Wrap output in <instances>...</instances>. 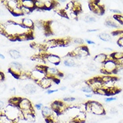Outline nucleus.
Instances as JSON below:
<instances>
[{
  "label": "nucleus",
  "instance_id": "nucleus-14",
  "mask_svg": "<svg viewBox=\"0 0 123 123\" xmlns=\"http://www.w3.org/2000/svg\"><path fill=\"white\" fill-rule=\"evenodd\" d=\"M111 58L115 61L119 62L123 59V52L122 51H117V52H113L110 55Z\"/></svg>",
  "mask_w": 123,
  "mask_h": 123
},
{
  "label": "nucleus",
  "instance_id": "nucleus-12",
  "mask_svg": "<svg viewBox=\"0 0 123 123\" xmlns=\"http://www.w3.org/2000/svg\"><path fill=\"white\" fill-rule=\"evenodd\" d=\"M108 60V55L104 53H100L99 55H97L96 57L93 58V61L96 63H105Z\"/></svg>",
  "mask_w": 123,
  "mask_h": 123
},
{
  "label": "nucleus",
  "instance_id": "nucleus-13",
  "mask_svg": "<svg viewBox=\"0 0 123 123\" xmlns=\"http://www.w3.org/2000/svg\"><path fill=\"white\" fill-rule=\"evenodd\" d=\"M41 112L42 114L45 118H49V117L53 114V109L49 106H44L43 109L41 110Z\"/></svg>",
  "mask_w": 123,
  "mask_h": 123
},
{
  "label": "nucleus",
  "instance_id": "nucleus-10",
  "mask_svg": "<svg viewBox=\"0 0 123 123\" xmlns=\"http://www.w3.org/2000/svg\"><path fill=\"white\" fill-rule=\"evenodd\" d=\"M63 65L65 67H72L78 66V63L76 62V61L74 59V58L68 57L67 59L63 61Z\"/></svg>",
  "mask_w": 123,
  "mask_h": 123
},
{
  "label": "nucleus",
  "instance_id": "nucleus-48",
  "mask_svg": "<svg viewBox=\"0 0 123 123\" xmlns=\"http://www.w3.org/2000/svg\"><path fill=\"white\" fill-rule=\"evenodd\" d=\"M120 123H123V121H122V122H120Z\"/></svg>",
  "mask_w": 123,
  "mask_h": 123
},
{
  "label": "nucleus",
  "instance_id": "nucleus-47",
  "mask_svg": "<svg viewBox=\"0 0 123 123\" xmlns=\"http://www.w3.org/2000/svg\"><path fill=\"white\" fill-rule=\"evenodd\" d=\"M69 123H75L74 120H71V121H69Z\"/></svg>",
  "mask_w": 123,
  "mask_h": 123
},
{
  "label": "nucleus",
  "instance_id": "nucleus-1",
  "mask_svg": "<svg viewBox=\"0 0 123 123\" xmlns=\"http://www.w3.org/2000/svg\"><path fill=\"white\" fill-rule=\"evenodd\" d=\"M118 68V62L113 59H108V60L103 64L102 68L101 69L102 73L106 75L117 74V70Z\"/></svg>",
  "mask_w": 123,
  "mask_h": 123
},
{
  "label": "nucleus",
  "instance_id": "nucleus-22",
  "mask_svg": "<svg viewBox=\"0 0 123 123\" xmlns=\"http://www.w3.org/2000/svg\"><path fill=\"white\" fill-rule=\"evenodd\" d=\"M81 91L85 92V93H90L92 92H93V90L92 88V87L90 86L89 85H87V86H83L81 87Z\"/></svg>",
  "mask_w": 123,
  "mask_h": 123
},
{
  "label": "nucleus",
  "instance_id": "nucleus-40",
  "mask_svg": "<svg viewBox=\"0 0 123 123\" xmlns=\"http://www.w3.org/2000/svg\"><path fill=\"white\" fill-rule=\"evenodd\" d=\"M97 31H98V29H89V30H87L88 32H97Z\"/></svg>",
  "mask_w": 123,
  "mask_h": 123
},
{
  "label": "nucleus",
  "instance_id": "nucleus-11",
  "mask_svg": "<svg viewBox=\"0 0 123 123\" xmlns=\"http://www.w3.org/2000/svg\"><path fill=\"white\" fill-rule=\"evenodd\" d=\"M22 6L25 7L26 8H28L30 10H34L35 7V2L32 0H22L21 1Z\"/></svg>",
  "mask_w": 123,
  "mask_h": 123
},
{
  "label": "nucleus",
  "instance_id": "nucleus-30",
  "mask_svg": "<svg viewBox=\"0 0 123 123\" xmlns=\"http://www.w3.org/2000/svg\"><path fill=\"white\" fill-rule=\"evenodd\" d=\"M22 12H23L24 15H25V14H29V13L32 12V10H31L23 6H22Z\"/></svg>",
  "mask_w": 123,
  "mask_h": 123
},
{
  "label": "nucleus",
  "instance_id": "nucleus-16",
  "mask_svg": "<svg viewBox=\"0 0 123 123\" xmlns=\"http://www.w3.org/2000/svg\"><path fill=\"white\" fill-rule=\"evenodd\" d=\"M98 37L100 40H103L104 42H110L112 40V36L110 34L101 33L98 35Z\"/></svg>",
  "mask_w": 123,
  "mask_h": 123
},
{
  "label": "nucleus",
  "instance_id": "nucleus-2",
  "mask_svg": "<svg viewBox=\"0 0 123 123\" xmlns=\"http://www.w3.org/2000/svg\"><path fill=\"white\" fill-rule=\"evenodd\" d=\"M91 104V113L95 115H104L106 113L104 107L102 104L96 101H90Z\"/></svg>",
  "mask_w": 123,
  "mask_h": 123
},
{
  "label": "nucleus",
  "instance_id": "nucleus-45",
  "mask_svg": "<svg viewBox=\"0 0 123 123\" xmlns=\"http://www.w3.org/2000/svg\"><path fill=\"white\" fill-rule=\"evenodd\" d=\"M0 57H1V59L2 60H4V59H6L5 56H4L3 55H2V54H0Z\"/></svg>",
  "mask_w": 123,
  "mask_h": 123
},
{
  "label": "nucleus",
  "instance_id": "nucleus-5",
  "mask_svg": "<svg viewBox=\"0 0 123 123\" xmlns=\"http://www.w3.org/2000/svg\"><path fill=\"white\" fill-rule=\"evenodd\" d=\"M44 60L47 61L48 62L54 65H57L61 63V57L55 54H49Z\"/></svg>",
  "mask_w": 123,
  "mask_h": 123
},
{
  "label": "nucleus",
  "instance_id": "nucleus-17",
  "mask_svg": "<svg viewBox=\"0 0 123 123\" xmlns=\"http://www.w3.org/2000/svg\"><path fill=\"white\" fill-rule=\"evenodd\" d=\"M9 55L12 58H13V59H20L21 57V54L18 50H15V49H12L9 51Z\"/></svg>",
  "mask_w": 123,
  "mask_h": 123
},
{
  "label": "nucleus",
  "instance_id": "nucleus-18",
  "mask_svg": "<svg viewBox=\"0 0 123 123\" xmlns=\"http://www.w3.org/2000/svg\"><path fill=\"white\" fill-rule=\"evenodd\" d=\"M82 20L86 22V23H91V22H96V18L95 17L92 16L91 15H84L83 17H82Z\"/></svg>",
  "mask_w": 123,
  "mask_h": 123
},
{
  "label": "nucleus",
  "instance_id": "nucleus-24",
  "mask_svg": "<svg viewBox=\"0 0 123 123\" xmlns=\"http://www.w3.org/2000/svg\"><path fill=\"white\" fill-rule=\"evenodd\" d=\"M114 18L117 20L121 26H123V15H114Z\"/></svg>",
  "mask_w": 123,
  "mask_h": 123
},
{
  "label": "nucleus",
  "instance_id": "nucleus-32",
  "mask_svg": "<svg viewBox=\"0 0 123 123\" xmlns=\"http://www.w3.org/2000/svg\"><path fill=\"white\" fill-rule=\"evenodd\" d=\"M110 11L115 13V15H121V13H122L121 11H120L119 10H117V9H110Z\"/></svg>",
  "mask_w": 123,
  "mask_h": 123
},
{
  "label": "nucleus",
  "instance_id": "nucleus-36",
  "mask_svg": "<svg viewBox=\"0 0 123 123\" xmlns=\"http://www.w3.org/2000/svg\"><path fill=\"white\" fill-rule=\"evenodd\" d=\"M58 92V90H50V89H49V90H47V93L48 94H51L53 93H55V92Z\"/></svg>",
  "mask_w": 123,
  "mask_h": 123
},
{
  "label": "nucleus",
  "instance_id": "nucleus-29",
  "mask_svg": "<svg viewBox=\"0 0 123 123\" xmlns=\"http://www.w3.org/2000/svg\"><path fill=\"white\" fill-rule=\"evenodd\" d=\"M117 100V97H114V96H110L106 98L105 99V102L106 103H110L111 102H113V101H116Z\"/></svg>",
  "mask_w": 123,
  "mask_h": 123
},
{
  "label": "nucleus",
  "instance_id": "nucleus-42",
  "mask_svg": "<svg viewBox=\"0 0 123 123\" xmlns=\"http://www.w3.org/2000/svg\"><path fill=\"white\" fill-rule=\"evenodd\" d=\"M0 77H1V81H3L4 80V75H3V73L2 72L0 73Z\"/></svg>",
  "mask_w": 123,
  "mask_h": 123
},
{
  "label": "nucleus",
  "instance_id": "nucleus-34",
  "mask_svg": "<svg viewBox=\"0 0 123 123\" xmlns=\"http://www.w3.org/2000/svg\"><path fill=\"white\" fill-rule=\"evenodd\" d=\"M6 105H5V102H4V100L3 99H1V101H0V108H1V110H3V109H5V108H6Z\"/></svg>",
  "mask_w": 123,
  "mask_h": 123
},
{
  "label": "nucleus",
  "instance_id": "nucleus-4",
  "mask_svg": "<svg viewBox=\"0 0 123 123\" xmlns=\"http://www.w3.org/2000/svg\"><path fill=\"white\" fill-rule=\"evenodd\" d=\"M46 77H47V75L45 72L37 70L36 69L34 71L30 72V78L32 79L37 83H38V81H40V80H42Z\"/></svg>",
  "mask_w": 123,
  "mask_h": 123
},
{
  "label": "nucleus",
  "instance_id": "nucleus-39",
  "mask_svg": "<svg viewBox=\"0 0 123 123\" xmlns=\"http://www.w3.org/2000/svg\"><path fill=\"white\" fill-rule=\"evenodd\" d=\"M10 91V93H12V94H15V93H16V89H15L14 87L11 88Z\"/></svg>",
  "mask_w": 123,
  "mask_h": 123
},
{
  "label": "nucleus",
  "instance_id": "nucleus-9",
  "mask_svg": "<svg viewBox=\"0 0 123 123\" xmlns=\"http://www.w3.org/2000/svg\"><path fill=\"white\" fill-rule=\"evenodd\" d=\"M22 26L27 29H32L33 28H34V22L30 18H25L22 20Z\"/></svg>",
  "mask_w": 123,
  "mask_h": 123
},
{
  "label": "nucleus",
  "instance_id": "nucleus-26",
  "mask_svg": "<svg viewBox=\"0 0 123 123\" xmlns=\"http://www.w3.org/2000/svg\"><path fill=\"white\" fill-rule=\"evenodd\" d=\"M87 70L93 72V71H97V67L96 65H94L93 63H90L87 65Z\"/></svg>",
  "mask_w": 123,
  "mask_h": 123
},
{
  "label": "nucleus",
  "instance_id": "nucleus-15",
  "mask_svg": "<svg viewBox=\"0 0 123 123\" xmlns=\"http://www.w3.org/2000/svg\"><path fill=\"white\" fill-rule=\"evenodd\" d=\"M22 100L21 98H18V97H13L11 99L8 100V104L10 105H12L13 106L18 107L19 104H20V101Z\"/></svg>",
  "mask_w": 123,
  "mask_h": 123
},
{
  "label": "nucleus",
  "instance_id": "nucleus-41",
  "mask_svg": "<svg viewBox=\"0 0 123 123\" xmlns=\"http://www.w3.org/2000/svg\"><path fill=\"white\" fill-rule=\"evenodd\" d=\"M104 50H106V51H110V52H112L113 51V50H112V49H111V48H104Z\"/></svg>",
  "mask_w": 123,
  "mask_h": 123
},
{
  "label": "nucleus",
  "instance_id": "nucleus-46",
  "mask_svg": "<svg viewBox=\"0 0 123 123\" xmlns=\"http://www.w3.org/2000/svg\"><path fill=\"white\" fill-rule=\"evenodd\" d=\"M75 92V90H69V92L70 93H74V92Z\"/></svg>",
  "mask_w": 123,
  "mask_h": 123
},
{
  "label": "nucleus",
  "instance_id": "nucleus-3",
  "mask_svg": "<svg viewBox=\"0 0 123 123\" xmlns=\"http://www.w3.org/2000/svg\"><path fill=\"white\" fill-rule=\"evenodd\" d=\"M90 9L91 11L97 15H102L104 12V8L103 6H100L98 2L92 1L90 3Z\"/></svg>",
  "mask_w": 123,
  "mask_h": 123
},
{
  "label": "nucleus",
  "instance_id": "nucleus-28",
  "mask_svg": "<svg viewBox=\"0 0 123 123\" xmlns=\"http://www.w3.org/2000/svg\"><path fill=\"white\" fill-rule=\"evenodd\" d=\"M75 100H76V99L74 97H66V98H63V101L65 102H74Z\"/></svg>",
  "mask_w": 123,
  "mask_h": 123
},
{
  "label": "nucleus",
  "instance_id": "nucleus-21",
  "mask_svg": "<svg viewBox=\"0 0 123 123\" xmlns=\"http://www.w3.org/2000/svg\"><path fill=\"white\" fill-rule=\"evenodd\" d=\"M0 123H13V120H10L8 117H7L4 114H1Z\"/></svg>",
  "mask_w": 123,
  "mask_h": 123
},
{
  "label": "nucleus",
  "instance_id": "nucleus-8",
  "mask_svg": "<svg viewBox=\"0 0 123 123\" xmlns=\"http://www.w3.org/2000/svg\"><path fill=\"white\" fill-rule=\"evenodd\" d=\"M37 86L33 83H27L22 88V91L26 94H34L37 92Z\"/></svg>",
  "mask_w": 123,
  "mask_h": 123
},
{
  "label": "nucleus",
  "instance_id": "nucleus-37",
  "mask_svg": "<svg viewBox=\"0 0 123 123\" xmlns=\"http://www.w3.org/2000/svg\"><path fill=\"white\" fill-rule=\"evenodd\" d=\"M73 74H71V73H69V74H67L66 76V80H72L73 78Z\"/></svg>",
  "mask_w": 123,
  "mask_h": 123
},
{
  "label": "nucleus",
  "instance_id": "nucleus-7",
  "mask_svg": "<svg viewBox=\"0 0 123 123\" xmlns=\"http://www.w3.org/2000/svg\"><path fill=\"white\" fill-rule=\"evenodd\" d=\"M104 24L108 28H115V29H119L121 26V25L114 18H110L106 20Z\"/></svg>",
  "mask_w": 123,
  "mask_h": 123
},
{
  "label": "nucleus",
  "instance_id": "nucleus-38",
  "mask_svg": "<svg viewBox=\"0 0 123 123\" xmlns=\"http://www.w3.org/2000/svg\"><path fill=\"white\" fill-rule=\"evenodd\" d=\"M85 40H86V42L88 44H95V43L93 41H92V40H90V39H85Z\"/></svg>",
  "mask_w": 123,
  "mask_h": 123
},
{
  "label": "nucleus",
  "instance_id": "nucleus-20",
  "mask_svg": "<svg viewBox=\"0 0 123 123\" xmlns=\"http://www.w3.org/2000/svg\"><path fill=\"white\" fill-rule=\"evenodd\" d=\"M11 13L15 16H20L24 15L23 12H22V7H18L16 9H14Z\"/></svg>",
  "mask_w": 123,
  "mask_h": 123
},
{
  "label": "nucleus",
  "instance_id": "nucleus-44",
  "mask_svg": "<svg viewBox=\"0 0 123 123\" xmlns=\"http://www.w3.org/2000/svg\"><path fill=\"white\" fill-rule=\"evenodd\" d=\"M85 96L86 98H92L93 97V94H90V93H88V94H86Z\"/></svg>",
  "mask_w": 123,
  "mask_h": 123
},
{
  "label": "nucleus",
  "instance_id": "nucleus-43",
  "mask_svg": "<svg viewBox=\"0 0 123 123\" xmlns=\"http://www.w3.org/2000/svg\"><path fill=\"white\" fill-rule=\"evenodd\" d=\"M66 89H67V87L63 86L61 87L60 89H59V90H60L61 91H65V90H66Z\"/></svg>",
  "mask_w": 123,
  "mask_h": 123
},
{
  "label": "nucleus",
  "instance_id": "nucleus-27",
  "mask_svg": "<svg viewBox=\"0 0 123 123\" xmlns=\"http://www.w3.org/2000/svg\"><path fill=\"white\" fill-rule=\"evenodd\" d=\"M73 43L76 44H79V45H81V44H83L84 43V40L82 39V38H75L74 40H73Z\"/></svg>",
  "mask_w": 123,
  "mask_h": 123
},
{
  "label": "nucleus",
  "instance_id": "nucleus-23",
  "mask_svg": "<svg viewBox=\"0 0 123 123\" xmlns=\"http://www.w3.org/2000/svg\"><path fill=\"white\" fill-rule=\"evenodd\" d=\"M94 93H97V94H99V95H101V96H107L108 95L107 90L105 88H104V87L98 89V90H96L94 92Z\"/></svg>",
  "mask_w": 123,
  "mask_h": 123
},
{
  "label": "nucleus",
  "instance_id": "nucleus-19",
  "mask_svg": "<svg viewBox=\"0 0 123 123\" xmlns=\"http://www.w3.org/2000/svg\"><path fill=\"white\" fill-rule=\"evenodd\" d=\"M35 2V7L38 9H45V1L44 0H37Z\"/></svg>",
  "mask_w": 123,
  "mask_h": 123
},
{
  "label": "nucleus",
  "instance_id": "nucleus-6",
  "mask_svg": "<svg viewBox=\"0 0 123 123\" xmlns=\"http://www.w3.org/2000/svg\"><path fill=\"white\" fill-rule=\"evenodd\" d=\"M53 82H55V81L53 80H52L51 78H49L48 77H44V79L40 80V81H38L37 83L38 84L39 86L41 87L42 88L47 89V88H49L52 86Z\"/></svg>",
  "mask_w": 123,
  "mask_h": 123
},
{
  "label": "nucleus",
  "instance_id": "nucleus-35",
  "mask_svg": "<svg viewBox=\"0 0 123 123\" xmlns=\"http://www.w3.org/2000/svg\"><path fill=\"white\" fill-rule=\"evenodd\" d=\"M110 113L112 114H115L118 113V110L116 109L115 108H112L110 109Z\"/></svg>",
  "mask_w": 123,
  "mask_h": 123
},
{
  "label": "nucleus",
  "instance_id": "nucleus-31",
  "mask_svg": "<svg viewBox=\"0 0 123 123\" xmlns=\"http://www.w3.org/2000/svg\"><path fill=\"white\" fill-rule=\"evenodd\" d=\"M117 44L120 48L123 49V37H120L118 38V40H117Z\"/></svg>",
  "mask_w": 123,
  "mask_h": 123
},
{
  "label": "nucleus",
  "instance_id": "nucleus-33",
  "mask_svg": "<svg viewBox=\"0 0 123 123\" xmlns=\"http://www.w3.org/2000/svg\"><path fill=\"white\" fill-rule=\"evenodd\" d=\"M34 107L37 108L38 110H41L43 109V104L41 103H38V104H35L34 105Z\"/></svg>",
  "mask_w": 123,
  "mask_h": 123
},
{
  "label": "nucleus",
  "instance_id": "nucleus-25",
  "mask_svg": "<svg viewBox=\"0 0 123 123\" xmlns=\"http://www.w3.org/2000/svg\"><path fill=\"white\" fill-rule=\"evenodd\" d=\"M11 67H16V68H18V69H22V65L18 61H13V62H12L11 63Z\"/></svg>",
  "mask_w": 123,
  "mask_h": 123
}]
</instances>
